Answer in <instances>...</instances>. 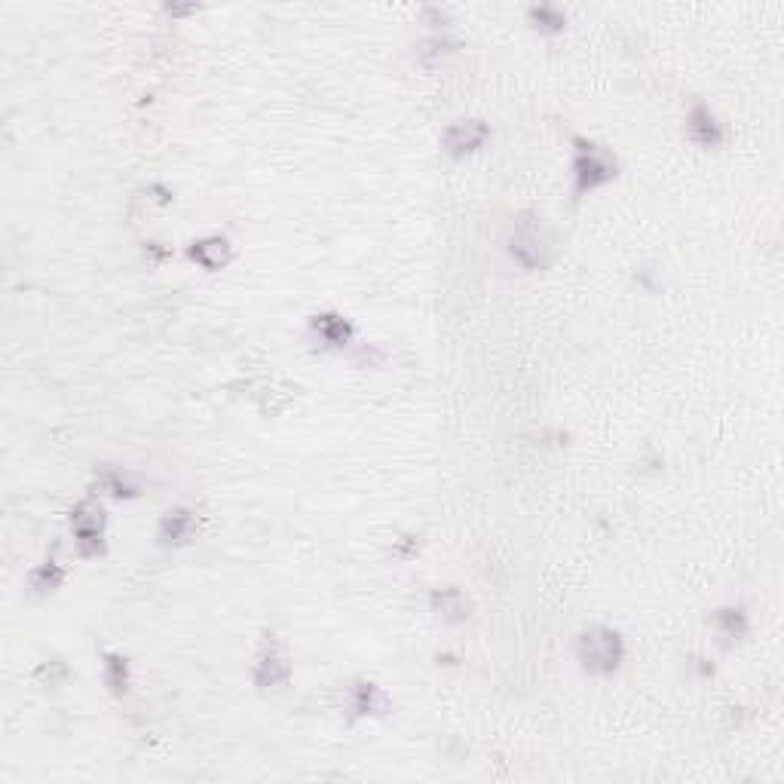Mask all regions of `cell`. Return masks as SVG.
I'll use <instances>...</instances> for the list:
<instances>
[{"label":"cell","instance_id":"1","mask_svg":"<svg viewBox=\"0 0 784 784\" xmlns=\"http://www.w3.org/2000/svg\"><path fill=\"white\" fill-rule=\"evenodd\" d=\"M555 236L536 212H521L509 233V255L524 270H549L555 264Z\"/></svg>","mask_w":784,"mask_h":784},{"label":"cell","instance_id":"2","mask_svg":"<svg viewBox=\"0 0 784 784\" xmlns=\"http://www.w3.org/2000/svg\"><path fill=\"white\" fill-rule=\"evenodd\" d=\"M619 175V160L613 157L610 147L588 141V138H573V193L576 200L585 193H592L604 184H610Z\"/></svg>","mask_w":784,"mask_h":784},{"label":"cell","instance_id":"3","mask_svg":"<svg viewBox=\"0 0 784 784\" xmlns=\"http://www.w3.org/2000/svg\"><path fill=\"white\" fill-rule=\"evenodd\" d=\"M576 659L582 665V671L607 677L613 671H619V665L625 662V641L616 628L607 625H595L576 637Z\"/></svg>","mask_w":784,"mask_h":784},{"label":"cell","instance_id":"4","mask_svg":"<svg viewBox=\"0 0 784 784\" xmlns=\"http://www.w3.org/2000/svg\"><path fill=\"white\" fill-rule=\"evenodd\" d=\"M291 656L285 650V644L279 641L276 634H267L264 644L258 650V659H255V668H252V680L258 690H279L291 680Z\"/></svg>","mask_w":784,"mask_h":784},{"label":"cell","instance_id":"5","mask_svg":"<svg viewBox=\"0 0 784 784\" xmlns=\"http://www.w3.org/2000/svg\"><path fill=\"white\" fill-rule=\"evenodd\" d=\"M71 530L80 558H98L105 552V512L95 500H83L71 512Z\"/></svg>","mask_w":784,"mask_h":784},{"label":"cell","instance_id":"6","mask_svg":"<svg viewBox=\"0 0 784 784\" xmlns=\"http://www.w3.org/2000/svg\"><path fill=\"white\" fill-rule=\"evenodd\" d=\"M490 138V126L478 117H469V120H457L445 129V135H441V144H445V151L451 157H469L475 151H481V147L487 144Z\"/></svg>","mask_w":784,"mask_h":784},{"label":"cell","instance_id":"7","mask_svg":"<svg viewBox=\"0 0 784 784\" xmlns=\"http://www.w3.org/2000/svg\"><path fill=\"white\" fill-rule=\"evenodd\" d=\"M187 258L196 261L203 270L215 273V270H224L230 261H233V245L227 236L215 233V236H206V239H196L190 242V249H187Z\"/></svg>","mask_w":784,"mask_h":784},{"label":"cell","instance_id":"8","mask_svg":"<svg viewBox=\"0 0 784 784\" xmlns=\"http://www.w3.org/2000/svg\"><path fill=\"white\" fill-rule=\"evenodd\" d=\"M686 132H690V138L699 144V147H720L726 141V129L723 123L714 117V111L702 102H696L690 108V114H686Z\"/></svg>","mask_w":784,"mask_h":784},{"label":"cell","instance_id":"9","mask_svg":"<svg viewBox=\"0 0 784 784\" xmlns=\"http://www.w3.org/2000/svg\"><path fill=\"white\" fill-rule=\"evenodd\" d=\"M196 533V518L190 509H172L160 518V527H157V539L160 546L166 549H178V546H187Z\"/></svg>","mask_w":784,"mask_h":784},{"label":"cell","instance_id":"10","mask_svg":"<svg viewBox=\"0 0 784 784\" xmlns=\"http://www.w3.org/2000/svg\"><path fill=\"white\" fill-rule=\"evenodd\" d=\"M310 328H313V334L322 340V347H328V350H340V347H347V343L353 340V325H350V319H343L340 313H316L313 319H310Z\"/></svg>","mask_w":784,"mask_h":784},{"label":"cell","instance_id":"11","mask_svg":"<svg viewBox=\"0 0 784 784\" xmlns=\"http://www.w3.org/2000/svg\"><path fill=\"white\" fill-rule=\"evenodd\" d=\"M711 622H714V628H717V634H720V641H723L726 647L742 644L745 637H748V631H751V619H748V610H745V607H720V610H714Z\"/></svg>","mask_w":784,"mask_h":784},{"label":"cell","instance_id":"12","mask_svg":"<svg viewBox=\"0 0 784 784\" xmlns=\"http://www.w3.org/2000/svg\"><path fill=\"white\" fill-rule=\"evenodd\" d=\"M429 604H432V613L441 616L448 625H460L472 613V604L460 588H438V592H432Z\"/></svg>","mask_w":784,"mask_h":784},{"label":"cell","instance_id":"13","mask_svg":"<svg viewBox=\"0 0 784 784\" xmlns=\"http://www.w3.org/2000/svg\"><path fill=\"white\" fill-rule=\"evenodd\" d=\"M386 708H389V699H386V693L380 690L377 683L356 680L350 686V711H353V717H374V714H383Z\"/></svg>","mask_w":784,"mask_h":784},{"label":"cell","instance_id":"14","mask_svg":"<svg viewBox=\"0 0 784 784\" xmlns=\"http://www.w3.org/2000/svg\"><path fill=\"white\" fill-rule=\"evenodd\" d=\"M65 582V570H62V564H56V561H43L40 567H34L31 570V576H28V585H31V592L34 595H49V592H56V588Z\"/></svg>","mask_w":784,"mask_h":784},{"label":"cell","instance_id":"15","mask_svg":"<svg viewBox=\"0 0 784 784\" xmlns=\"http://www.w3.org/2000/svg\"><path fill=\"white\" fill-rule=\"evenodd\" d=\"M527 19H530V25H533L539 34H561V31L567 28V16H564L558 7H549V4L530 7V10H527Z\"/></svg>","mask_w":784,"mask_h":784},{"label":"cell","instance_id":"16","mask_svg":"<svg viewBox=\"0 0 784 784\" xmlns=\"http://www.w3.org/2000/svg\"><path fill=\"white\" fill-rule=\"evenodd\" d=\"M105 686L114 696L129 693V662L117 653H105Z\"/></svg>","mask_w":784,"mask_h":784},{"label":"cell","instance_id":"17","mask_svg":"<svg viewBox=\"0 0 784 784\" xmlns=\"http://www.w3.org/2000/svg\"><path fill=\"white\" fill-rule=\"evenodd\" d=\"M102 484L111 490V494H114L117 500H123V497H135V484H129L120 472H105V475H102Z\"/></svg>","mask_w":784,"mask_h":784}]
</instances>
